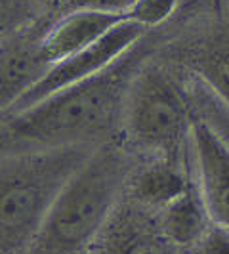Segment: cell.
Instances as JSON below:
<instances>
[{
  "label": "cell",
  "mask_w": 229,
  "mask_h": 254,
  "mask_svg": "<svg viewBox=\"0 0 229 254\" xmlns=\"http://www.w3.org/2000/svg\"><path fill=\"white\" fill-rule=\"evenodd\" d=\"M122 123L128 140L157 157L189 149L195 109L187 94L159 67H141L128 88Z\"/></svg>",
  "instance_id": "277c9868"
},
{
  "label": "cell",
  "mask_w": 229,
  "mask_h": 254,
  "mask_svg": "<svg viewBox=\"0 0 229 254\" xmlns=\"http://www.w3.org/2000/svg\"><path fill=\"white\" fill-rule=\"evenodd\" d=\"M193 69L206 88L229 109V40L201 52Z\"/></svg>",
  "instance_id": "8fae6325"
},
{
  "label": "cell",
  "mask_w": 229,
  "mask_h": 254,
  "mask_svg": "<svg viewBox=\"0 0 229 254\" xmlns=\"http://www.w3.org/2000/svg\"><path fill=\"white\" fill-rule=\"evenodd\" d=\"M130 21L124 12H107L94 8H71L40 37L38 52L42 62L54 65L82 48L98 42L114 27ZM132 23V21H130Z\"/></svg>",
  "instance_id": "52a82bcc"
},
{
  "label": "cell",
  "mask_w": 229,
  "mask_h": 254,
  "mask_svg": "<svg viewBox=\"0 0 229 254\" xmlns=\"http://www.w3.org/2000/svg\"><path fill=\"white\" fill-rule=\"evenodd\" d=\"M157 214H159V226L165 237L179 247L181 251H189L214 226L195 184Z\"/></svg>",
  "instance_id": "30bf717a"
},
{
  "label": "cell",
  "mask_w": 229,
  "mask_h": 254,
  "mask_svg": "<svg viewBox=\"0 0 229 254\" xmlns=\"http://www.w3.org/2000/svg\"><path fill=\"white\" fill-rule=\"evenodd\" d=\"M191 105L195 113L203 117L210 127L229 143V109L218 100L203 82H197L189 92Z\"/></svg>",
  "instance_id": "4fadbf2b"
},
{
  "label": "cell",
  "mask_w": 229,
  "mask_h": 254,
  "mask_svg": "<svg viewBox=\"0 0 229 254\" xmlns=\"http://www.w3.org/2000/svg\"><path fill=\"white\" fill-rule=\"evenodd\" d=\"M193 184L195 180L187 178L178 159L157 157L134 176L132 193L138 204L159 212L179 195H183Z\"/></svg>",
  "instance_id": "9c48e42d"
},
{
  "label": "cell",
  "mask_w": 229,
  "mask_h": 254,
  "mask_svg": "<svg viewBox=\"0 0 229 254\" xmlns=\"http://www.w3.org/2000/svg\"><path fill=\"white\" fill-rule=\"evenodd\" d=\"M122 237L116 243V249L120 254H181L183 251L176 247L170 239H166L165 233L161 231V226L157 229L145 228V226H130L122 229Z\"/></svg>",
  "instance_id": "7c38bea8"
},
{
  "label": "cell",
  "mask_w": 229,
  "mask_h": 254,
  "mask_svg": "<svg viewBox=\"0 0 229 254\" xmlns=\"http://www.w3.org/2000/svg\"><path fill=\"white\" fill-rule=\"evenodd\" d=\"M126 186L128 165L122 153L111 143L98 145L57 197L38 237L63 251L86 245L113 218Z\"/></svg>",
  "instance_id": "3957f363"
},
{
  "label": "cell",
  "mask_w": 229,
  "mask_h": 254,
  "mask_svg": "<svg viewBox=\"0 0 229 254\" xmlns=\"http://www.w3.org/2000/svg\"><path fill=\"white\" fill-rule=\"evenodd\" d=\"M96 147L4 151L0 168L2 254H19L38 239L57 197Z\"/></svg>",
  "instance_id": "7a4b0ae2"
},
{
  "label": "cell",
  "mask_w": 229,
  "mask_h": 254,
  "mask_svg": "<svg viewBox=\"0 0 229 254\" xmlns=\"http://www.w3.org/2000/svg\"><path fill=\"white\" fill-rule=\"evenodd\" d=\"M134 2L136 0H73L71 8H94V10H107V12H126Z\"/></svg>",
  "instance_id": "2e32d148"
},
{
  "label": "cell",
  "mask_w": 229,
  "mask_h": 254,
  "mask_svg": "<svg viewBox=\"0 0 229 254\" xmlns=\"http://www.w3.org/2000/svg\"><path fill=\"white\" fill-rule=\"evenodd\" d=\"M145 33H147V29L136 25V23H130V21L120 23L118 27H114L111 33L100 38L98 42L90 44L88 48H82L73 56L50 65L48 71L38 78L37 84L27 90L15 102V105H12L4 113L13 115L25 111L61 90L102 75L107 69L118 64L122 58H126L130 52L136 50L138 42H141Z\"/></svg>",
  "instance_id": "5b68a950"
},
{
  "label": "cell",
  "mask_w": 229,
  "mask_h": 254,
  "mask_svg": "<svg viewBox=\"0 0 229 254\" xmlns=\"http://www.w3.org/2000/svg\"><path fill=\"white\" fill-rule=\"evenodd\" d=\"M38 40L13 37L2 48V109L8 111L48 71L38 52Z\"/></svg>",
  "instance_id": "ba28073f"
},
{
  "label": "cell",
  "mask_w": 229,
  "mask_h": 254,
  "mask_svg": "<svg viewBox=\"0 0 229 254\" xmlns=\"http://www.w3.org/2000/svg\"><path fill=\"white\" fill-rule=\"evenodd\" d=\"M178 4L179 0H136L124 13L132 23L149 31L166 23L176 13Z\"/></svg>",
  "instance_id": "5bb4252c"
},
{
  "label": "cell",
  "mask_w": 229,
  "mask_h": 254,
  "mask_svg": "<svg viewBox=\"0 0 229 254\" xmlns=\"http://www.w3.org/2000/svg\"><path fill=\"white\" fill-rule=\"evenodd\" d=\"M189 254H229V229L212 226L191 247Z\"/></svg>",
  "instance_id": "9a60e30c"
},
{
  "label": "cell",
  "mask_w": 229,
  "mask_h": 254,
  "mask_svg": "<svg viewBox=\"0 0 229 254\" xmlns=\"http://www.w3.org/2000/svg\"><path fill=\"white\" fill-rule=\"evenodd\" d=\"M132 52L90 80L61 90L4 119V151L65 145H100L122 119L128 88L138 71Z\"/></svg>",
  "instance_id": "6da1fadb"
},
{
  "label": "cell",
  "mask_w": 229,
  "mask_h": 254,
  "mask_svg": "<svg viewBox=\"0 0 229 254\" xmlns=\"http://www.w3.org/2000/svg\"><path fill=\"white\" fill-rule=\"evenodd\" d=\"M48 8H71L73 0H42Z\"/></svg>",
  "instance_id": "e0dca14e"
},
{
  "label": "cell",
  "mask_w": 229,
  "mask_h": 254,
  "mask_svg": "<svg viewBox=\"0 0 229 254\" xmlns=\"http://www.w3.org/2000/svg\"><path fill=\"white\" fill-rule=\"evenodd\" d=\"M189 155L195 186L214 226L229 229V143L195 113Z\"/></svg>",
  "instance_id": "8992f818"
}]
</instances>
